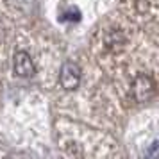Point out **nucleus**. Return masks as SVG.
<instances>
[{
    "mask_svg": "<svg viewBox=\"0 0 159 159\" xmlns=\"http://www.w3.org/2000/svg\"><path fill=\"white\" fill-rule=\"evenodd\" d=\"M59 80H61V86L65 88L66 91L77 89V88H79V82H80V68H79V65L73 63V61H66L65 65L61 66Z\"/></svg>",
    "mask_w": 159,
    "mask_h": 159,
    "instance_id": "obj_1",
    "label": "nucleus"
},
{
    "mask_svg": "<svg viewBox=\"0 0 159 159\" xmlns=\"http://www.w3.org/2000/svg\"><path fill=\"white\" fill-rule=\"evenodd\" d=\"M132 93L138 102H148L156 95V84L148 75H138L132 84Z\"/></svg>",
    "mask_w": 159,
    "mask_h": 159,
    "instance_id": "obj_2",
    "label": "nucleus"
},
{
    "mask_svg": "<svg viewBox=\"0 0 159 159\" xmlns=\"http://www.w3.org/2000/svg\"><path fill=\"white\" fill-rule=\"evenodd\" d=\"M15 73L18 77H32L34 72H36V66H34V61L30 57L29 52L25 50H18L15 54Z\"/></svg>",
    "mask_w": 159,
    "mask_h": 159,
    "instance_id": "obj_3",
    "label": "nucleus"
}]
</instances>
